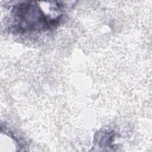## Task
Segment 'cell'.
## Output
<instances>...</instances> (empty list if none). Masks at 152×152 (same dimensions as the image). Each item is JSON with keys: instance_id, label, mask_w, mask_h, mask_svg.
I'll return each instance as SVG.
<instances>
[{"instance_id": "obj_1", "label": "cell", "mask_w": 152, "mask_h": 152, "mask_svg": "<svg viewBox=\"0 0 152 152\" xmlns=\"http://www.w3.org/2000/svg\"><path fill=\"white\" fill-rule=\"evenodd\" d=\"M13 15L14 28L23 32L43 31L58 22L45 14L35 2H24L15 5Z\"/></svg>"}]
</instances>
